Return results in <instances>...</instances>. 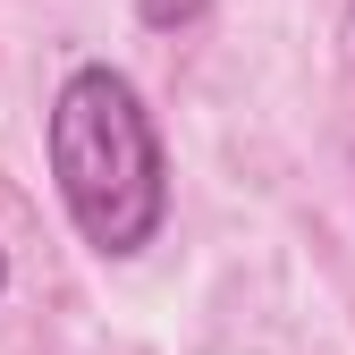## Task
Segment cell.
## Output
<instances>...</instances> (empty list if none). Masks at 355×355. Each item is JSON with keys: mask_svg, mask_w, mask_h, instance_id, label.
<instances>
[{"mask_svg": "<svg viewBox=\"0 0 355 355\" xmlns=\"http://www.w3.org/2000/svg\"><path fill=\"white\" fill-rule=\"evenodd\" d=\"M51 178L94 254H144L169 211V161L144 94L119 68H76L51 102Z\"/></svg>", "mask_w": 355, "mask_h": 355, "instance_id": "obj_1", "label": "cell"}, {"mask_svg": "<svg viewBox=\"0 0 355 355\" xmlns=\"http://www.w3.org/2000/svg\"><path fill=\"white\" fill-rule=\"evenodd\" d=\"M136 17H144L153 34H169V26H195V17H203V0H136Z\"/></svg>", "mask_w": 355, "mask_h": 355, "instance_id": "obj_2", "label": "cell"}, {"mask_svg": "<svg viewBox=\"0 0 355 355\" xmlns=\"http://www.w3.org/2000/svg\"><path fill=\"white\" fill-rule=\"evenodd\" d=\"M0 288H9V262H0Z\"/></svg>", "mask_w": 355, "mask_h": 355, "instance_id": "obj_3", "label": "cell"}]
</instances>
